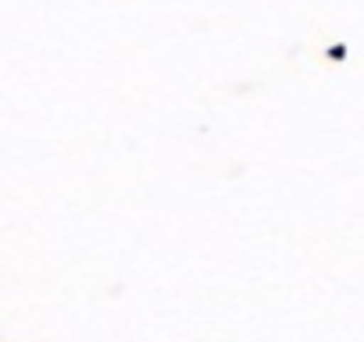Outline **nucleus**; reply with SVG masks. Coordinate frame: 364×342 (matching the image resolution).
I'll use <instances>...</instances> for the list:
<instances>
[]
</instances>
